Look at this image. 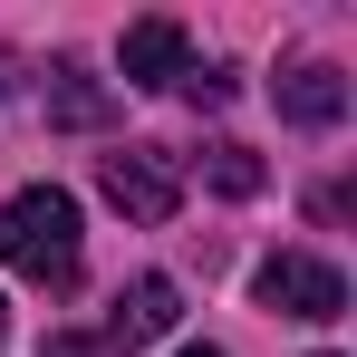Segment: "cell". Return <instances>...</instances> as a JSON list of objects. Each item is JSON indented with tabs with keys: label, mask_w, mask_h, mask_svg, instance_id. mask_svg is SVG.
<instances>
[{
	"label": "cell",
	"mask_w": 357,
	"mask_h": 357,
	"mask_svg": "<svg viewBox=\"0 0 357 357\" xmlns=\"http://www.w3.org/2000/svg\"><path fill=\"white\" fill-rule=\"evenodd\" d=\"M280 116L290 126H338L348 116V77L338 68H290L280 77Z\"/></svg>",
	"instance_id": "obj_6"
},
{
	"label": "cell",
	"mask_w": 357,
	"mask_h": 357,
	"mask_svg": "<svg viewBox=\"0 0 357 357\" xmlns=\"http://www.w3.org/2000/svg\"><path fill=\"white\" fill-rule=\"evenodd\" d=\"M49 357H116V348H107V338H87V328H59V338H49Z\"/></svg>",
	"instance_id": "obj_10"
},
{
	"label": "cell",
	"mask_w": 357,
	"mask_h": 357,
	"mask_svg": "<svg viewBox=\"0 0 357 357\" xmlns=\"http://www.w3.org/2000/svg\"><path fill=\"white\" fill-rule=\"evenodd\" d=\"M203 174H213V193H261V165H251V145H213V155H203Z\"/></svg>",
	"instance_id": "obj_8"
},
{
	"label": "cell",
	"mask_w": 357,
	"mask_h": 357,
	"mask_svg": "<svg viewBox=\"0 0 357 357\" xmlns=\"http://www.w3.org/2000/svg\"><path fill=\"white\" fill-rule=\"evenodd\" d=\"M0 261L20 280H39V290H68L77 280V203H68L59 183H29V193L0 203Z\"/></svg>",
	"instance_id": "obj_1"
},
{
	"label": "cell",
	"mask_w": 357,
	"mask_h": 357,
	"mask_svg": "<svg viewBox=\"0 0 357 357\" xmlns=\"http://www.w3.org/2000/svg\"><path fill=\"white\" fill-rule=\"evenodd\" d=\"M174 357H222V348H174Z\"/></svg>",
	"instance_id": "obj_11"
},
{
	"label": "cell",
	"mask_w": 357,
	"mask_h": 357,
	"mask_svg": "<svg viewBox=\"0 0 357 357\" xmlns=\"http://www.w3.org/2000/svg\"><path fill=\"white\" fill-rule=\"evenodd\" d=\"M183 97H193V107H222L232 77H222V68H183Z\"/></svg>",
	"instance_id": "obj_9"
},
{
	"label": "cell",
	"mask_w": 357,
	"mask_h": 357,
	"mask_svg": "<svg viewBox=\"0 0 357 357\" xmlns=\"http://www.w3.org/2000/svg\"><path fill=\"white\" fill-rule=\"evenodd\" d=\"M174 319H183V290L165 280V271H145V280H126L116 309H107V348L126 357V348H145V338H165Z\"/></svg>",
	"instance_id": "obj_4"
},
{
	"label": "cell",
	"mask_w": 357,
	"mask_h": 357,
	"mask_svg": "<svg viewBox=\"0 0 357 357\" xmlns=\"http://www.w3.org/2000/svg\"><path fill=\"white\" fill-rule=\"evenodd\" d=\"M97 183H107V203H116L126 222H174V203H183V174H174L165 145H116L97 165Z\"/></svg>",
	"instance_id": "obj_2"
},
{
	"label": "cell",
	"mask_w": 357,
	"mask_h": 357,
	"mask_svg": "<svg viewBox=\"0 0 357 357\" xmlns=\"http://www.w3.org/2000/svg\"><path fill=\"white\" fill-rule=\"evenodd\" d=\"M49 116L59 126H107V87L87 68H49Z\"/></svg>",
	"instance_id": "obj_7"
},
{
	"label": "cell",
	"mask_w": 357,
	"mask_h": 357,
	"mask_svg": "<svg viewBox=\"0 0 357 357\" xmlns=\"http://www.w3.org/2000/svg\"><path fill=\"white\" fill-rule=\"evenodd\" d=\"M251 290H261V309H280V319H338V309H348V280H338L319 251H271Z\"/></svg>",
	"instance_id": "obj_3"
},
{
	"label": "cell",
	"mask_w": 357,
	"mask_h": 357,
	"mask_svg": "<svg viewBox=\"0 0 357 357\" xmlns=\"http://www.w3.org/2000/svg\"><path fill=\"white\" fill-rule=\"evenodd\" d=\"M0 338H10V309H0Z\"/></svg>",
	"instance_id": "obj_12"
},
{
	"label": "cell",
	"mask_w": 357,
	"mask_h": 357,
	"mask_svg": "<svg viewBox=\"0 0 357 357\" xmlns=\"http://www.w3.org/2000/svg\"><path fill=\"white\" fill-rule=\"evenodd\" d=\"M116 68H126V87H183V29L174 20H135L126 29V49H116Z\"/></svg>",
	"instance_id": "obj_5"
}]
</instances>
